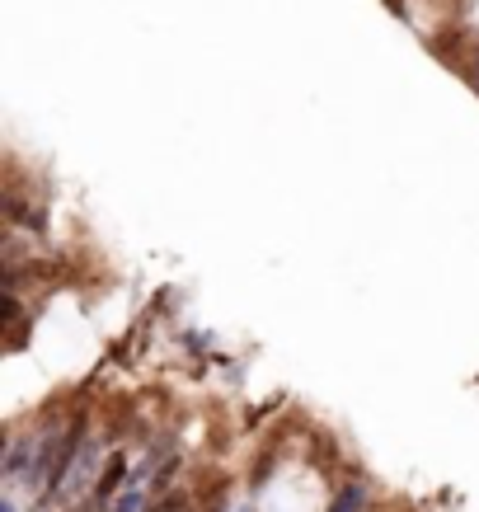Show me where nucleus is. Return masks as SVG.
I'll return each mask as SVG.
<instances>
[{"instance_id": "obj_1", "label": "nucleus", "mask_w": 479, "mask_h": 512, "mask_svg": "<svg viewBox=\"0 0 479 512\" xmlns=\"http://www.w3.org/2000/svg\"><path fill=\"white\" fill-rule=\"evenodd\" d=\"M362 508H367V484L353 480V484H343L339 489V498H334V508L329 512H362Z\"/></svg>"}]
</instances>
